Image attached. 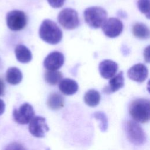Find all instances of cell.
Listing matches in <instances>:
<instances>
[{
	"label": "cell",
	"mask_w": 150,
	"mask_h": 150,
	"mask_svg": "<svg viewBox=\"0 0 150 150\" xmlns=\"http://www.w3.org/2000/svg\"><path fill=\"white\" fill-rule=\"evenodd\" d=\"M6 80L9 84L16 85L22 81V73L21 71L16 67H9L6 73Z\"/></svg>",
	"instance_id": "cell-16"
},
{
	"label": "cell",
	"mask_w": 150,
	"mask_h": 150,
	"mask_svg": "<svg viewBox=\"0 0 150 150\" xmlns=\"http://www.w3.org/2000/svg\"><path fill=\"white\" fill-rule=\"evenodd\" d=\"M125 128L127 137L131 143L135 145H141L146 142V134L142 128L136 121H128Z\"/></svg>",
	"instance_id": "cell-4"
},
{
	"label": "cell",
	"mask_w": 150,
	"mask_h": 150,
	"mask_svg": "<svg viewBox=\"0 0 150 150\" xmlns=\"http://www.w3.org/2000/svg\"><path fill=\"white\" fill-rule=\"evenodd\" d=\"M100 98L101 96L99 92L94 89L87 91L84 96L85 103L90 107L97 106L100 101Z\"/></svg>",
	"instance_id": "cell-18"
},
{
	"label": "cell",
	"mask_w": 150,
	"mask_h": 150,
	"mask_svg": "<svg viewBox=\"0 0 150 150\" xmlns=\"http://www.w3.org/2000/svg\"><path fill=\"white\" fill-rule=\"evenodd\" d=\"M118 64L111 60H104L99 64V71L101 76L106 79H111L118 70Z\"/></svg>",
	"instance_id": "cell-12"
},
{
	"label": "cell",
	"mask_w": 150,
	"mask_h": 150,
	"mask_svg": "<svg viewBox=\"0 0 150 150\" xmlns=\"http://www.w3.org/2000/svg\"><path fill=\"white\" fill-rule=\"evenodd\" d=\"M101 27L105 36L113 38L121 34L123 29V24L120 19L110 18L104 22Z\"/></svg>",
	"instance_id": "cell-9"
},
{
	"label": "cell",
	"mask_w": 150,
	"mask_h": 150,
	"mask_svg": "<svg viewBox=\"0 0 150 150\" xmlns=\"http://www.w3.org/2000/svg\"><path fill=\"white\" fill-rule=\"evenodd\" d=\"M134 35L141 39H146L149 37V28L142 23H136L132 28Z\"/></svg>",
	"instance_id": "cell-19"
},
{
	"label": "cell",
	"mask_w": 150,
	"mask_h": 150,
	"mask_svg": "<svg viewBox=\"0 0 150 150\" xmlns=\"http://www.w3.org/2000/svg\"><path fill=\"white\" fill-rule=\"evenodd\" d=\"M5 93V84L3 80L0 79V96H3Z\"/></svg>",
	"instance_id": "cell-26"
},
{
	"label": "cell",
	"mask_w": 150,
	"mask_h": 150,
	"mask_svg": "<svg viewBox=\"0 0 150 150\" xmlns=\"http://www.w3.org/2000/svg\"><path fill=\"white\" fill-rule=\"evenodd\" d=\"M59 23L65 29H74L79 25L77 12L71 8L63 9L57 17Z\"/></svg>",
	"instance_id": "cell-6"
},
{
	"label": "cell",
	"mask_w": 150,
	"mask_h": 150,
	"mask_svg": "<svg viewBox=\"0 0 150 150\" xmlns=\"http://www.w3.org/2000/svg\"><path fill=\"white\" fill-rule=\"evenodd\" d=\"M5 150H27L22 145L18 142H12L9 144Z\"/></svg>",
	"instance_id": "cell-23"
},
{
	"label": "cell",
	"mask_w": 150,
	"mask_h": 150,
	"mask_svg": "<svg viewBox=\"0 0 150 150\" xmlns=\"http://www.w3.org/2000/svg\"><path fill=\"white\" fill-rule=\"evenodd\" d=\"M64 57L63 54L57 51L49 53L43 62L44 67L48 70H57L63 64Z\"/></svg>",
	"instance_id": "cell-10"
},
{
	"label": "cell",
	"mask_w": 150,
	"mask_h": 150,
	"mask_svg": "<svg viewBox=\"0 0 150 150\" xmlns=\"http://www.w3.org/2000/svg\"><path fill=\"white\" fill-rule=\"evenodd\" d=\"M124 84V74L122 71H120L118 74L114 76L109 81L108 87L104 88V91L106 93H114L121 88Z\"/></svg>",
	"instance_id": "cell-14"
},
{
	"label": "cell",
	"mask_w": 150,
	"mask_h": 150,
	"mask_svg": "<svg viewBox=\"0 0 150 150\" xmlns=\"http://www.w3.org/2000/svg\"><path fill=\"white\" fill-rule=\"evenodd\" d=\"M6 25L12 30L18 31L23 29L27 23V17L24 12L13 10L9 12L6 16Z\"/></svg>",
	"instance_id": "cell-5"
},
{
	"label": "cell",
	"mask_w": 150,
	"mask_h": 150,
	"mask_svg": "<svg viewBox=\"0 0 150 150\" xmlns=\"http://www.w3.org/2000/svg\"><path fill=\"white\" fill-rule=\"evenodd\" d=\"M64 100L62 96L59 93H54L51 94L47 100L48 107L53 110H59L63 107Z\"/></svg>",
	"instance_id": "cell-17"
},
{
	"label": "cell",
	"mask_w": 150,
	"mask_h": 150,
	"mask_svg": "<svg viewBox=\"0 0 150 150\" xmlns=\"http://www.w3.org/2000/svg\"><path fill=\"white\" fill-rule=\"evenodd\" d=\"M49 130V128L46 124V119L41 116H36L29 122V131L34 137L37 138H43L45 133Z\"/></svg>",
	"instance_id": "cell-8"
},
{
	"label": "cell",
	"mask_w": 150,
	"mask_h": 150,
	"mask_svg": "<svg viewBox=\"0 0 150 150\" xmlns=\"http://www.w3.org/2000/svg\"><path fill=\"white\" fill-rule=\"evenodd\" d=\"M15 53L16 59L22 63L29 62L32 58V53L30 50L23 45H18L16 46Z\"/></svg>",
	"instance_id": "cell-15"
},
{
	"label": "cell",
	"mask_w": 150,
	"mask_h": 150,
	"mask_svg": "<svg viewBox=\"0 0 150 150\" xmlns=\"http://www.w3.org/2000/svg\"><path fill=\"white\" fill-rule=\"evenodd\" d=\"M59 90L65 95L70 96L75 94L79 88L77 82L70 79H64L59 82Z\"/></svg>",
	"instance_id": "cell-13"
},
{
	"label": "cell",
	"mask_w": 150,
	"mask_h": 150,
	"mask_svg": "<svg viewBox=\"0 0 150 150\" xmlns=\"http://www.w3.org/2000/svg\"><path fill=\"white\" fill-rule=\"evenodd\" d=\"M63 78L62 73L57 70H48L45 73V81L50 85H56Z\"/></svg>",
	"instance_id": "cell-20"
},
{
	"label": "cell",
	"mask_w": 150,
	"mask_h": 150,
	"mask_svg": "<svg viewBox=\"0 0 150 150\" xmlns=\"http://www.w3.org/2000/svg\"><path fill=\"white\" fill-rule=\"evenodd\" d=\"M64 1L65 0H47L49 5L54 8H59L62 7L64 4Z\"/></svg>",
	"instance_id": "cell-24"
},
{
	"label": "cell",
	"mask_w": 150,
	"mask_h": 150,
	"mask_svg": "<svg viewBox=\"0 0 150 150\" xmlns=\"http://www.w3.org/2000/svg\"><path fill=\"white\" fill-rule=\"evenodd\" d=\"M93 117L100 121V128L101 131H105L108 127V120L105 113L101 111L95 112L93 114Z\"/></svg>",
	"instance_id": "cell-21"
},
{
	"label": "cell",
	"mask_w": 150,
	"mask_h": 150,
	"mask_svg": "<svg viewBox=\"0 0 150 150\" xmlns=\"http://www.w3.org/2000/svg\"><path fill=\"white\" fill-rule=\"evenodd\" d=\"M127 74L131 80L141 83L147 78L148 71L147 67L144 64L138 63L132 66L128 70Z\"/></svg>",
	"instance_id": "cell-11"
},
{
	"label": "cell",
	"mask_w": 150,
	"mask_h": 150,
	"mask_svg": "<svg viewBox=\"0 0 150 150\" xmlns=\"http://www.w3.org/2000/svg\"><path fill=\"white\" fill-rule=\"evenodd\" d=\"M129 112L137 122L145 123L150 118V102L149 100L138 98L134 100L129 107Z\"/></svg>",
	"instance_id": "cell-2"
},
{
	"label": "cell",
	"mask_w": 150,
	"mask_h": 150,
	"mask_svg": "<svg viewBox=\"0 0 150 150\" xmlns=\"http://www.w3.org/2000/svg\"><path fill=\"white\" fill-rule=\"evenodd\" d=\"M5 103L2 100L0 99V115L4 113L5 111Z\"/></svg>",
	"instance_id": "cell-27"
},
{
	"label": "cell",
	"mask_w": 150,
	"mask_h": 150,
	"mask_svg": "<svg viewBox=\"0 0 150 150\" xmlns=\"http://www.w3.org/2000/svg\"><path fill=\"white\" fill-rule=\"evenodd\" d=\"M40 38L45 42L55 45L59 43L62 39V32L55 22L50 20H44L39 28Z\"/></svg>",
	"instance_id": "cell-1"
},
{
	"label": "cell",
	"mask_w": 150,
	"mask_h": 150,
	"mask_svg": "<svg viewBox=\"0 0 150 150\" xmlns=\"http://www.w3.org/2000/svg\"><path fill=\"white\" fill-rule=\"evenodd\" d=\"M35 115V111L33 107L29 103H25L22 104L18 109L15 108L13 111L14 120L20 124L29 123Z\"/></svg>",
	"instance_id": "cell-7"
},
{
	"label": "cell",
	"mask_w": 150,
	"mask_h": 150,
	"mask_svg": "<svg viewBox=\"0 0 150 150\" xmlns=\"http://www.w3.org/2000/svg\"><path fill=\"white\" fill-rule=\"evenodd\" d=\"M107 12L98 6H91L85 9L84 18L87 24L91 28L97 29L102 26L107 20Z\"/></svg>",
	"instance_id": "cell-3"
},
{
	"label": "cell",
	"mask_w": 150,
	"mask_h": 150,
	"mask_svg": "<svg viewBox=\"0 0 150 150\" xmlns=\"http://www.w3.org/2000/svg\"><path fill=\"white\" fill-rule=\"evenodd\" d=\"M149 46H148L144 50V58L145 60L148 63L149 62Z\"/></svg>",
	"instance_id": "cell-25"
},
{
	"label": "cell",
	"mask_w": 150,
	"mask_h": 150,
	"mask_svg": "<svg viewBox=\"0 0 150 150\" xmlns=\"http://www.w3.org/2000/svg\"><path fill=\"white\" fill-rule=\"evenodd\" d=\"M149 0H138V7L142 13H144L148 19L149 18Z\"/></svg>",
	"instance_id": "cell-22"
}]
</instances>
